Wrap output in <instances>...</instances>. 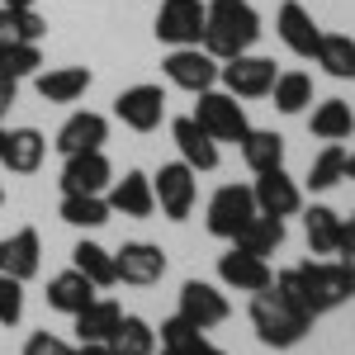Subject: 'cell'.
<instances>
[{"label": "cell", "instance_id": "obj_7", "mask_svg": "<svg viewBox=\"0 0 355 355\" xmlns=\"http://www.w3.org/2000/svg\"><path fill=\"white\" fill-rule=\"evenodd\" d=\"M166 81L175 90H190V95H204L218 85V57H209L199 43L194 48H171V57L162 62Z\"/></svg>", "mask_w": 355, "mask_h": 355}, {"label": "cell", "instance_id": "obj_11", "mask_svg": "<svg viewBox=\"0 0 355 355\" xmlns=\"http://www.w3.org/2000/svg\"><path fill=\"white\" fill-rule=\"evenodd\" d=\"M251 199H256V214H270V218H289V214H299V209H303L299 180H294L284 166L261 171L256 185H251Z\"/></svg>", "mask_w": 355, "mask_h": 355}, {"label": "cell", "instance_id": "obj_4", "mask_svg": "<svg viewBox=\"0 0 355 355\" xmlns=\"http://www.w3.org/2000/svg\"><path fill=\"white\" fill-rule=\"evenodd\" d=\"M275 76H279L275 62L270 57H256V53H237L227 62H218V81L232 100H266Z\"/></svg>", "mask_w": 355, "mask_h": 355}, {"label": "cell", "instance_id": "obj_30", "mask_svg": "<svg viewBox=\"0 0 355 355\" xmlns=\"http://www.w3.org/2000/svg\"><path fill=\"white\" fill-rule=\"evenodd\" d=\"M242 162L261 175V171H275V166H284V137L275 133V128H246L242 137Z\"/></svg>", "mask_w": 355, "mask_h": 355}, {"label": "cell", "instance_id": "obj_39", "mask_svg": "<svg viewBox=\"0 0 355 355\" xmlns=\"http://www.w3.org/2000/svg\"><path fill=\"white\" fill-rule=\"evenodd\" d=\"M15 95H19V81H10V76H0V119L10 114V105H15Z\"/></svg>", "mask_w": 355, "mask_h": 355}, {"label": "cell", "instance_id": "obj_19", "mask_svg": "<svg viewBox=\"0 0 355 355\" xmlns=\"http://www.w3.org/2000/svg\"><path fill=\"white\" fill-rule=\"evenodd\" d=\"M90 67H48V71H33V90L48 100V105H76L85 90H90Z\"/></svg>", "mask_w": 355, "mask_h": 355}, {"label": "cell", "instance_id": "obj_15", "mask_svg": "<svg viewBox=\"0 0 355 355\" xmlns=\"http://www.w3.org/2000/svg\"><path fill=\"white\" fill-rule=\"evenodd\" d=\"M43 266V242H38V227H15L10 237H0V275L28 284Z\"/></svg>", "mask_w": 355, "mask_h": 355}, {"label": "cell", "instance_id": "obj_41", "mask_svg": "<svg viewBox=\"0 0 355 355\" xmlns=\"http://www.w3.org/2000/svg\"><path fill=\"white\" fill-rule=\"evenodd\" d=\"M67 355H114V351L105 346V341H81L76 351H67Z\"/></svg>", "mask_w": 355, "mask_h": 355}, {"label": "cell", "instance_id": "obj_21", "mask_svg": "<svg viewBox=\"0 0 355 355\" xmlns=\"http://www.w3.org/2000/svg\"><path fill=\"white\" fill-rule=\"evenodd\" d=\"M110 214H123V218H152V214H157L152 175L123 171V180H114V190H110Z\"/></svg>", "mask_w": 355, "mask_h": 355}, {"label": "cell", "instance_id": "obj_13", "mask_svg": "<svg viewBox=\"0 0 355 355\" xmlns=\"http://www.w3.org/2000/svg\"><path fill=\"white\" fill-rule=\"evenodd\" d=\"M227 313H232V308H227V294H223V289L204 284V279H185V284H180V318L194 322L199 331L223 327Z\"/></svg>", "mask_w": 355, "mask_h": 355}, {"label": "cell", "instance_id": "obj_46", "mask_svg": "<svg viewBox=\"0 0 355 355\" xmlns=\"http://www.w3.org/2000/svg\"><path fill=\"white\" fill-rule=\"evenodd\" d=\"M0 204H5V185H0Z\"/></svg>", "mask_w": 355, "mask_h": 355}, {"label": "cell", "instance_id": "obj_18", "mask_svg": "<svg viewBox=\"0 0 355 355\" xmlns=\"http://www.w3.org/2000/svg\"><path fill=\"white\" fill-rule=\"evenodd\" d=\"M275 28H279V43L289 48L294 57H313L318 53V38H322V28L318 19L303 10L299 0H284L279 5V15H275Z\"/></svg>", "mask_w": 355, "mask_h": 355}, {"label": "cell", "instance_id": "obj_32", "mask_svg": "<svg viewBox=\"0 0 355 355\" xmlns=\"http://www.w3.org/2000/svg\"><path fill=\"white\" fill-rule=\"evenodd\" d=\"M57 218L71 227H105L110 223V199L105 194H62Z\"/></svg>", "mask_w": 355, "mask_h": 355}, {"label": "cell", "instance_id": "obj_37", "mask_svg": "<svg viewBox=\"0 0 355 355\" xmlns=\"http://www.w3.org/2000/svg\"><path fill=\"white\" fill-rule=\"evenodd\" d=\"M24 322V284L0 275V327H19Z\"/></svg>", "mask_w": 355, "mask_h": 355}, {"label": "cell", "instance_id": "obj_16", "mask_svg": "<svg viewBox=\"0 0 355 355\" xmlns=\"http://www.w3.org/2000/svg\"><path fill=\"white\" fill-rule=\"evenodd\" d=\"M114 270L123 284H137V289H147V284H157L166 275V251L152 242H123L114 251Z\"/></svg>", "mask_w": 355, "mask_h": 355}, {"label": "cell", "instance_id": "obj_3", "mask_svg": "<svg viewBox=\"0 0 355 355\" xmlns=\"http://www.w3.org/2000/svg\"><path fill=\"white\" fill-rule=\"evenodd\" d=\"M251 327L261 336V346H275V351H289V346H299L303 336L313 331V318L303 313L299 303H289L279 289H261V294H251Z\"/></svg>", "mask_w": 355, "mask_h": 355}, {"label": "cell", "instance_id": "obj_38", "mask_svg": "<svg viewBox=\"0 0 355 355\" xmlns=\"http://www.w3.org/2000/svg\"><path fill=\"white\" fill-rule=\"evenodd\" d=\"M71 346L62 341V336H53V331H33L24 341V355H67Z\"/></svg>", "mask_w": 355, "mask_h": 355}, {"label": "cell", "instance_id": "obj_42", "mask_svg": "<svg viewBox=\"0 0 355 355\" xmlns=\"http://www.w3.org/2000/svg\"><path fill=\"white\" fill-rule=\"evenodd\" d=\"M190 355H227V351H218V346H214L209 336H199V341L190 346Z\"/></svg>", "mask_w": 355, "mask_h": 355}, {"label": "cell", "instance_id": "obj_8", "mask_svg": "<svg viewBox=\"0 0 355 355\" xmlns=\"http://www.w3.org/2000/svg\"><path fill=\"white\" fill-rule=\"evenodd\" d=\"M114 114H119V123L133 128V133H157L162 119H166V90L162 85H128V90H119Z\"/></svg>", "mask_w": 355, "mask_h": 355}, {"label": "cell", "instance_id": "obj_29", "mask_svg": "<svg viewBox=\"0 0 355 355\" xmlns=\"http://www.w3.org/2000/svg\"><path fill=\"white\" fill-rule=\"evenodd\" d=\"M308 128H313V137H322V142H346L355 133V114H351L346 100H322V105H313Z\"/></svg>", "mask_w": 355, "mask_h": 355}, {"label": "cell", "instance_id": "obj_20", "mask_svg": "<svg viewBox=\"0 0 355 355\" xmlns=\"http://www.w3.org/2000/svg\"><path fill=\"white\" fill-rule=\"evenodd\" d=\"M171 137H175V147H180V162L190 166L194 175H199V171H218V162H223V157H218V142L204 133L190 114L171 123Z\"/></svg>", "mask_w": 355, "mask_h": 355}, {"label": "cell", "instance_id": "obj_44", "mask_svg": "<svg viewBox=\"0 0 355 355\" xmlns=\"http://www.w3.org/2000/svg\"><path fill=\"white\" fill-rule=\"evenodd\" d=\"M0 5H33V0H0Z\"/></svg>", "mask_w": 355, "mask_h": 355}, {"label": "cell", "instance_id": "obj_28", "mask_svg": "<svg viewBox=\"0 0 355 355\" xmlns=\"http://www.w3.org/2000/svg\"><path fill=\"white\" fill-rule=\"evenodd\" d=\"M119 322H123V308L114 299H90L81 313H76V336H81V341H110Z\"/></svg>", "mask_w": 355, "mask_h": 355}, {"label": "cell", "instance_id": "obj_25", "mask_svg": "<svg viewBox=\"0 0 355 355\" xmlns=\"http://www.w3.org/2000/svg\"><path fill=\"white\" fill-rule=\"evenodd\" d=\"M48 33V19L33 5H0V48L5 43H38Z\"/></svg>", "mask_w": 355, "mask_h": 355}, {"label": "cell", "instance_id": "obj_22", "mask_svg": "<svg viewBox=\"0 0 355 355\" xmlns=\"http://www.w3.org/2000/svg\"><path fill=\"white\" fill-rule=\"evenodd\" d=\"M48 157V137L38 128H15L5 133V152H0V166H10L15 175H33Z\"/></svg>", "mask_w": 355, "mask_h": 355}, {"label": "cell", "instance_id": "obj_33", "mask_svg": "<svg viewBox=\"0 0 355 355\" xmlns=\"http://www.w3.org/2000/svg\"><path fill=\"white\" fill-rule=\"evenodd\" d=\"M105 346L114 355H157V331H152L147 318H123Z\"/></svg>", "mask_w": 355, "mask_h": 355}, {"label": "cell", "instance_id": "obj_17", "mask_svg": "<svg viewBox=\"0 0 355 355\" xmlns=\"http://www.w3.org/2000/svg\"><path fill=\"white\" fill-rule=\"evenodd\" d=\"M110 142V119L105 114H95V110H81V114H71L62 128H57V152L62 157H71V152H100Z\"/></svg>", "mask_w": 355, "mask_h": 355}, {"label": "cell", "instance_id": "obj_35", "mask_svg": "<svg viewBox=\"0 0 355 355\" xmlns=\"http://www.w3.org/2000/svg\"><path fill=\"white\" fill-rule=\"evenodd\" d=\"M341 180H346V147L341 142H327L313 157V166H308V185L313 190H336Z\"/></svg>", "mask_w": 355, "mask_h": 355}, {"label": "cell", "instance_id": "obj_31", "mask_svg": "<svg viewBox=\"0 0 355 355\" xmlns=\"http://www.w3.org/2000/svg\"><path fill=\"white\" fill-rule=\"evenodd\" d=\"M71 266L95 284V289H114L119 284V270H114V251H105L100 242H76L71 251Z\"/></svg>", "mask_w": 355, "mask_h": 355}, {"label": "cell", "instance_id": "obj_34", "mask_svg": "<svg viewBox=\"0 0 355 355\" xmlns=\"http://www.w3.org/2000/svg\"><path fill=\"white\" fill-rule=\"evenodd\" d=\"M270 95H275V110L279 114H303L313 105V76L308 71H279Z\"/></svg>", "mask_w": 355, "mask_h": 355}, {"label": "cell", "instance_id": "obj_27", "mask_svg": "<svg viewBox=\"0 0 355 355\" xmlns=\"http://www.w3.org/2000/svg\"><path fill=\"white\" fill-rule=\"evenodd\" d=\"M232 246H242V251H251V256H266V261H270L275 251L284 246V218L256 214V218H251V223L242 227V232L232 237Z\"/></svg>", "mask_w": 355, "mask_h": 355}, {"label": "cell", "instance_id": "obj_45", "mask_svg": "<svg viewBox=\"0 0 355 355\" xmlns=\"http://www.w3.org/2000/svg\"><path fill=\"white\" fill-rule=\"evenodd\" d=\"M0 152H5V128H0Z\"/></svg>", "mask_w": 355, "mask_h": 355}, {"label": "cell", "instance_id": "obj_6", "mask_svg": "<svg viewBox=\"0 0 355 355\" xmlns=\"http://www.w3.org/2000/svg\"><path fill=\"white\" fill-rule=\"evenodd\" d=\"M152 194H157V209L171 223H185L194 214V199H199V180H194V171L185 162H166L152 175Z\"/></svg>", "mask_w": 355, "mask_h": 355}, {"label": "cell", "instance_id": "obj_47", "mask_svg": "<svg viewBox=\"0 0 355 355\" xmlns=\"http://www.w3.org/2000/svg\"><path fill=\"white\" fill-rule=\"evenodd\" d=\"M162 355H171V351H162Z\"/></svg>", "mask_w": 355, "mask_h": 355}, {"label": "cell", "instance_id": "obj_9", "mask_svg": "<svg viewBox=\"0 0 355 355\" xmlns=\"http://www.w3.org/2000/svg\"><path fill=\"white\" fill-rule=\"evenodd\" d=\"M256 218V199H251V185H223L214 199H209V232L223 237V242H232L237 232H242L246 223Z\"/></svg>", "mask_w": 355, "mask_h": 355}, {"label": "cell", "instance_id": "obj_1", "mask_svg": "<svg viewBox=\"0 0 355 355\" xmlns=\"http://www.w3.org/2000/svg\"><path fill=\"white\" fill-rule=\"evenodd\" d=\"M270 284L318 322L322 313H331V308H341L346 299H355V266L351 261H303V266L279 270Z\"/></svg>", "mask_w": 355, "mask_h": 355}, {"label": "cell", "instance_id": "obj_43", "mask_svg": "<svg viewBox=\"0 0 355 355\" xmlns=\"http://www.w3.org/2000/svg\"><path fill=\"white\" fill-rule=\"evenodd\" d=\"M346 180H355V152H346Z\"/></svg>", "mask_w": 355, "mask_h": 355}, {"label": "cell", "instance_id": "obj_23", "mask_svg": "<svg viewBox=\"0 0 355 355\" xmlns=\"http://www.w3.org/2000/svg\"><path fill=\"white\" fill-rule=\"evenodd\" d=\"M303 232H308V246H313V256H336L341 251V232H346V218L327 209V204H313L308 214H303Z\"/></svg>", "mask_w": 355, "mask_h": 355}, {"label": "cell", "instance_id": "obj_10", "mask_svg": "<svg viewBox=\"0 0 355 355\" xmlns=\"http://www.w3.org/2000/svg\"><path fill=\"white\" fill-rule=\"evenodd\" d=\"M152 33L171 48H194L204 38V0H162Z\"/></svg>", "mask_w": 355, "mask_h": 355}, {"label": "cell", "instance_id": "obj_24", "mask_svg": "<svg viewBox=\"0 0 355 355\" xmlns=\"http://www.w3.org/2000/svg\"><path fill=\"white\" fill-rule=\"evenodd\" d=\"M90 299H95V284H90V279H85L76 266L48 279V308H53V313H67V318H76V313H81Z\"/></svg>", "mask_w": 355, "mask_h": 355}, {"label": "cell", "instance_id": "obj_2", "mask_svg": "<svg viewBox=\"0 0 355 355\" xmlns=\"http://www.w3.org/2000/svg\"><path fill=\"white\" fill-rule=\"evenodd\" d=\"M256 38H261V15H256L251 0H209L204 5V38H199V48L209 57L227 62L237 53H251Z\"/></svg>", "mask_w": 355, "mask_h": 355}, {"label": "cell", "instance_id": "obj_5", "mask_svg": "<svg viewBox=\"0 0 355 355\" xmlns=\"http://www.w3.org/2000/svg\"><path fill=\"white\" fill-rule=\"evenodd\" d=\"M190 119L214 137V142H242L246 128H251V123H246V110L227 95V90H204Z\"/></svg>", "mask_w": 355, "mask_h": 355}, {"label": "cell", "instance_id": "obj_12", "mask_svg": "<svg viewBox=\"0 0 355 355\" xmlns=\"http://www.w3.org/2000/svg\"><path fill=\"white\" fill-rule=\"evenodd\" d=\"M114 180V166L105 157V147L100 152H71L67 162H62V194H105Z\"/></svg>", "mask_w": 355, "mask_h": 355}, {"label": "cell", "instance_id": "obj_40", "mask_svg": "<svg viewBox=\"0 0 355 355\" xmlns=\"http://www.w3.org/2000/svg\"><path fill=\"white\" fill-rule=\"evenodd\" d=\"M336 256L355 266V214H351V223H346V232H341V251H336Z\"/></svg>", "mask_w": 355, "mask_h": 355}, {"label": "cell", "instance_id": "obj_26", "mask_svg": "<svg viewBox=\"0 0 355 355\" xmlns=\"http://www.w3.org/2000/svg\"><path fill=\"white\" fill-rule=\"evenodd\" d=\"M318 67L331 81H355V38L351 33H322L318 38Z\"/></svg>", "mask_w": 355, "mask_h": 355}, {"label": "cell", "instance_id": "obj_36", "mask_svg": "<svg viewBox=\"0 0 355 355\" xmlns=\"http://www.w3.org/2000/svg\"><path fill=\"white\" fill-rule=\"evenodd\" d=\"M38 67H43L38 43H5V48H0V76H10V81H24Z\"/></svg>", "mask_w": 355, "mask_h": 355}, {"label": "cell", "instance_id": "obj_14", "mask_svg": "<svg viewBox=\"0 0 355 355\" xmlns=\"http://www.w3.org/2000/svg\"><path fill=\"white\" fill-rule=\"evenodd\" d=\"M218 279L227 289H237V294H261V289H270V261L266 256H251L242 246H232L227 256H218Z\"/></svg>", "mask_w": 355, "mask_h": 355}]
</instances>
